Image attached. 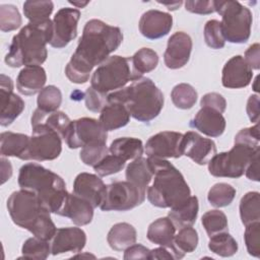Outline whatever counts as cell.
<instances>
[{
	"instance_id": "obj_1",
	"label": "cell",
	"mask_w": 260,
	"mask_h": 260,
	"mask_svg": "<svg viewBox=\"0 0 260 260\" xmlns=\"http://www.w3.org/2000/svg\"><path fill=\"white\" fill-rule=\"evenodd\" d=\"M123 41V34L117 26L100 19L88 20L77 48L65 67L67 78L77 84L88 81L94 66L101 65L116 51Z\"/></svg>"
},
{
	"instance_id": "obj_2",
	"label": "cell",
	"mask_w": 260,
	"mask_h": 260,
	"mask_svg": "<svg viewBox=\"0 0 260 260\" xmlns=\"http://www.w3.org/2000/svg\"><path fill=\"white\" fill-rule=\"evenodd\" d=\"M53 35V22L47 19L41 22H28L12 38L5 63L13 68L42 65L47 57V44Z\"/></svg>"
},
{
	"instance_id": "obj_3",
	"label": "cell",
	"mask_w": 260,
	"mask_h": 260,
	"mask_svg": "<svg viewBox=\"0 0 260 260\" xmlns=\"http://www.w3.org/2000/svg\"><path fill=\"white\" fill-rule=\"evenodd\" d=\"M153 182L146 190L148 201L159 208H173L191 196L189 185L181 172L169 160L148 156Z\"/></svg>"
},
{
	"instance_id": "obj_4",
	"label": "cell",
	"mask_w": 260,
	"mask_h": 260,
	"mask_svg": "<svg viewBox=\"0 0 260 260\" xmlns=\"http://www.w3.org/2000/svg\"><path fill=\"white\" fill-rule=\"evenodd\" d=\"M7 209L16 225L42 240L53 239L57 228L51 218V212L35 193L24 189L14 191L7 200Z\"/></svg>"
},
{
	"instance_id": "obj_5",
	"label": "cell",
	"mask_w": 260,
	"mask_h": 260,
	"mask_svg": "<svg viewBox=\"0 0 260 260\" xmlns=\"http://www.w3.org/2000/svg\"><path fill=\"white\" fill-rule=\"evenodd\" d=\"M108 102H118L135 120L149 122L159 115L165 99L161 90L150 78L141 76L130 85L109 93Z\"/></svg>"
},
{
	"instance_id": "obj_6",
	"label": "cell",
	"mask_w": 260,
	"mask_h": 260,
	"mask_svg": "<svg viewBox=\"0 0 260 260\" xmlns=\"http://www.w3.org/2000/svg\"><path fill=\"white\" fill-rule=\"evenodd\" d=\"M20 189L35 193L51 213H58L67 195L64 180L43 166L35 162L23 165L18 173Z\"/></svg>"
},
{
	"instance_id": "obj_7",
	"label": "cell",
	"mask_w": 260,
	"mask_h": 260,
	"mask_svg": "<svg viewBox=\"0 0 260 260\" xmlns=\"http://www.w3.org/2000/svg\"><path fill=\"white\" fill-rule=\"evenodd\" d=\"M140 77L133 67L131 57L114 55L106 59L94 70L90 78V86L100 92L109 94Z\"/></svg>"
},
{
	"instance_id": "obj_8",
	"label": "cell",
	"mask_w": 260,
	"mask_h": 260,
	"mask_svg": "<svg viewBox=\"0 0 260 260\" xmlns=\"http://www.w3.org/2000/svg\"><path fill=\"white\" fill-rule=\"evenodd\" d=\"M215 11L221 16V31L224 41L233 44L246 43L251 35L253 15L239 1H214Z\"/></svg>"
},
{
	"instance_id": "obj_9",
	"label": "cell",
	"mask_w": 260,
	"mask_h": 260,
	"mask_svg": "<svg viewBox=\"0 0 260 260\" xmlns=\"http://www.w3.org/2000/svg\"><path fill=\"white\" fill-rule=\"evenodd\" d=\"M260 149L243 143H235L229 151L215 153L208 161V172L214 177L240 178L254 152Z\"/></svg>"
},
{
	"instance_id": "obj_10",
	"label": "cell",
	"mask_w": 260,
	"mask_h": 260,
	"mask_svg": "<svg viewBox=\"0 0 260 260\" xmlns=\"http://www.w3.org/2000/svg\"><path fill=\"white\" fill-rule=\"evenodd\" d=\"M146 191L129 181H116L106 187L104 199L100 205L103 211H127L145 200Z\"/></svg>"
},
{
	"instance_id": "obj_11",
	"label": "cell",
	"mask_w": 260,
	"mask_h": 260,
	"mask_svg": "<svg viewBox=\"0 0 260 260\" xmlns=\"http://www.w3.org/2000/svg\"><path fill=\"white\" fill-rule=\"evenodd\" d=\"M28 146L21 156L23 160H53L62 151V138L54 130L44 125L32 126Z\"/></svg>"
},
{
	"instance_id": "obj_12",
	"label": "cell",
	"mask_w": 260,
	"mask_h": 260,
	"mask_svg": "<svg viewBox=\"0 0 260 260\" xmlns=\"http://www.w3.org/2000/svg\"><path fill=\"white\" fill-rule=\"evenodd\" d=\"M107 132L100 121L84 117L71 122L65 141L69 148H79L91 141L107 142Z\"/></svg>"
},
{
	"instance_id": "obj_13",
	"label": "cell",
	"mask_w": 260,
	"mask_h": 260,
	"mask_svg": "<svg viewBox=\"0 0 260 260\" xmlns=\"http://www.w3.org/2000/svg\"><path fill=\"white\" fill-rule=\"evenodd\" d=\"M80 11L76 8L64 7L55 14L53 22V35L50 45L61 49L66 47L77 36V23Z\"/></svg>"
},
{
	"instance_id": "obj_14",
	"label": "cell",
	"mask_w": 260,
	"mask_h": 260,
	"mask_svg": "<svg viewBox=\"0 0 260 260\" xmlns=\"http://www.w3.org/2000/svg\"><path fill=\"white\" fill-rule=\"evenodd\" d=\"M148 156L178 158L183 155V134L176 131H162L152 135L145 144Z\"/></svg>"
},
{
	"instance_id": "obj_15",
	"label": "cell",
	"mask_w": 260,
	"mask_h": 260,
	"mask_svg": "<svg viewBox=\"0 0 260 260\" xmlns=\"http://www.w3.org/2000/svg\"><path fill=\"white\" fill-rule=\"evenodd\" d=\"M0 98L1 114L0 124L9 126L24 110L23 100L13 92V81L5 74L0 75Z\"/></svg>"
},
{
	"instance_id": "obj_16",
	"label": "cell",
	"mask_w": 260,
	"mask_h": 260,
	"mask_svg": "<svg viewBox=\"0 0 260 260\" xmlns=\"http://www.w3.org/2000/svg\"><path fill=\"white\" fill-rule=\"evenodd\" d=\"M192 39L184 31L173 34L167 44V49L164 54V62L170 69H179L185 66L191 55Z\"/></svg>"
},
{
	"instance_id": "obj_17",
	"label": "cell",
	"mask_w": 260,
	"mask_h": 260,
	"mask_svg": "<svg viewBox=\"0 0 260 260\" xmlns=\"http://www.w3.org/2000/svg\"><path fill=\"white\" fill-rule=\"evenodd\" d=\"M216 153L213 140L205 138L194 131L183 134V155L188 156L198 165H206Z\"/></svg>"
},
{
	"instance_id": "obj_18",
	"label": "cell",
	"mask_w": 260,
	"mask_h": 260,
	"mask_svg": "<svg viewBox=\"0 0 260 260\" xmlns=\"http://www.w3.org/2000/svg\"><path fill=\"white\" fill-rule=\"evenodd\" d=\"M173 26V16L170 13L150 9L144 12L138 23L139 31L149 40H156L167 36Z\"/></svg>"
},
{
	"instance_id": "obj_19",
	"label": "cell",
	"mask_w": 260,
	"mask_h": 260,
	"mask_svg": "<svg viewBox=\"0 0 260 260\" xmlns=\"http://www.w3.org/2000/svg\"><path fill=\"white\" fill-rule=\"evenodd\" d=\"M252 78L253 70L241 55L232 57L222 68L221 83L226 88L246 87Z\"/></svg>"
},
{
	"instance_id": "obj_20",
	"label": "cell",
	"mask_w": 260,
	"mask_h": 260,
	"mask_svg": "<svg viewBox=\"0 0 260 260\" xmlns=\"http://www.w3.org/2000/svg\"><path fill=\"white\" fill-rule=\"evenodd\" d=\"M106 187L99 175L80 173L73 182V193L87 200L95 208L101 205L104 199Z\"/></svg>"
},
{
	"instance_id": "obj_21",
	"label": "cell",
	"mask_w": 260,
	"mask_h": 260,
	"mask_svg": "<svg viewBox=\"0 0 260 260\" xmlns=\"http://www.w3.org/2000/svg\"><path fill=\"white\" fill-rule=\"evenodd\" d=\"M86 244V235L80 228L57 229L51 243V253L59 255L66 252L79 253Z\"/></svg>"
},
{
	"instance_id": "obj_22",
	"label": "cell",
	"mask_w": 260,
	"mask_h": 260,
	"mask_svg": "<svg viewBox=\"0 0 260 260\" xmlns=\"http://www.w3.org/2000/svg\"><path fill=\"white\" fill-rule=\"evenodd\" d=\"M93 208L87 200L74 193H67L57 214L70 218L76 225H85L92 220Z\"/></svg>"
},
{
	"instance_id": "obj_23",
	"label": "cell",
	"mask_w": 260,
	"mask_h": 260,
	"mask_svg": "<svg viewBox=\"0 0 260 260\" xmlns=\"http://www.w3.org/2000/svg\"><path fill=\"white\" fill-rule=\"evenodd\" d=\"M190 125L206 136L219 137L225 130L226 122L221 113L211 108L202 107Z\"/></svg>"
},
{
	"instance_id": "obj_24",
	"label": "cell",
	"mask_w": 260,
	"mask_h": 260,
	"mask_svg": "<svg viewBox=\"0 0 260 260\" xmlns=\"http://www.w3.org/2000/svg\"><path fill=\"white\" fill-rule=\"evenodd\" d=\"M47 74L40 65L23 67L16 78V87L21 94L32 95L40 92L46 84Z\"/></svg>"
},
{
	"instance_id": "obj_25",
	"label": "cell",
	"mask_w": 260,
	"mask_h": 260,
	"mask_svg": "<svg viewBox=\"0 0 260 260\" xmlns=\"http://www.w3.org/2000/svg\"><path fill=\"white\" fill-rule=\"evenodd\" d=\"M176 235V226L172 220L167 217H159L152 221L147 229V239L158 246L169 249L176 259L174 238Z\"/></svg>"
},
{
	"instance_id": "obj_26",
	"label": "cell",
	"mask_w": 260,
	"mask_h": 260,
	"mask_svg": "<svg viewBox=\"0 0 260 260\" xmlns=\"http://www.w3.org/2000/svg\"><path fill=\"white\" fill-rule=\"evenodd\" d=\"M71 120L69 117L61 112V111H54V112H46L40 110L39 108L35 110L31 116V127L36 125H44L49 127L50 129L56 131L63 140L68 133V130L71 125Z\"/></svg>"
},
{
	"instance_id": "obj_27",
	"label": "cell",
	"mask_w": 260,
	"mask_h": 260,
	"mask_svg": "<svg viewBox=\"0 0 260 260\" xmlns=\"http://www.w3.org/2000/svg\"><path fill=\"white\" fill-rule=\"evenodd\" d=\"M127 109L118 102H108L100 114V123L106 131H113L126 126L130 121Z\"/></svg>"
},
{
	"instance_id": "obj_28",
	"label": "cell",
	"mask_w": 260,
	"mask_h": 260,
	"mask_svg": "<svg viewBox=\"0 0 260 260\" xmlns=\"http://www.w3.org/2000/svg\"><path fill=\"white\" fill-rule=\"evenodd\" d=\"M198 210V198L196 196H190L182 204L171 208L168 217L172 220L176 229L192 226L196 221Z\"/></svg>"
},
{
	"instance_id": "obj_29",
	"label": "cell",
	"mask_w": 260,
	"mask_h": 260,
	"mask_svg": "<svg viewBox=\"0 0 260 260\" xmlns=\"http://www.w3.org/2000/svg\"><path fill=\"white\" fill-rule=\"evenodd\" d=\"M136 230L128 222L114 224L107 236L109 246L115 251H125L128 247L136 243Z\"/></svg>"
},
{
	"instance_id": "obj_30",
	"label": "cell",
	"mask_w": 260,
	"mask_h": 260,
	"mask_svg": "<svg viewBox=\"0 0 260 260\" xmlns=\"http://www.w3.org/2000/svg\"><path fill=\"white\" fill-rule=\"evenodd\" d=\"M30 137L22 133L2 132L0 135L1 156H15L21 158L25 152Z\"/></svg>"
},
{
	"instance_id": "obj_31",
	"label": "cell",
	"mask_w": 260,
	"mask_h": 260,
	"mask_svg": "<svg viewBox=\"0 0 260 260\" xmlns=\"http://www.w3.org/2000/svg\"><path fill=\"white\" fill-rule=\"evenodd\" d=\"M125 176L127 181L133 183L142 190H147L153 175L149 168L147 158L142 156L133 159L126 168Z\"/></svg>"
},
{
	"instance_id": "obj_32",
	"label": "cell",
	"mask_w": 260,
	"mask_h": 260,
	"mask_svg": "<svg viewBox=\"0 0 260 260\" xmlns=\"http://www.w3.org/2000/svg\"><path fill=\"white\" fill-rule=\"evenodd\" d=\"M143 151L144 149L142 141L135 137L117 138L111 143L109 147L110 153L120 156L125 161L142 156Z\"/></svg>"
},
{
	"instance_id": "obj_33",
	"label": "cell",
	"mask_w": 260,
	"mask_h": 260,
	"mask_svg": "<svg viewBox=\"0 0 260 260\" xmlns=\"http://www.w3.org/2000/svg\"><path fill=\"white\" fill-rule=\"evenodd\" d=\"M240 217L246 226L250 223L260 221V195L258 192L246 193L240 201Z\"/></svg>"
},
{
	"instance_id": "obj_34",
	"label": "cell",
	"mask_w": 260,
	"mask_h": 260,
	"mask_svg": "<svg viewBox=\"0 0 260 260\" xmlns=\"http://www.w3.org/2000/svg\"><path fill=\"white\" fill-rule=\"evenodd\" d=\"M198 234L192 226H185L180 229L179 233L175 235L174 246L176 259H181L186 253H191L195 251L198 245Z\"/></svg>"
},
{
	"instance_id": "obj_35",
	"label": "cell",
	"mask_w": 260,
	"mask_h": 260,
	"mask_svg": "<svg viewBox=\"0 0 260 260\" xmlns=\"http://www.w3.org/2000/svg\"><path fill=\"white\" fill-rule=\"evenodd\" d=\"M209 250L221 257H231L238 252V243L228 232L211 236L208 242Z\"/></svg>"
},
{
	"instance_id": "obj_36",
	"label": "cell",
	"mask_w": 260,
	"mask_h": 260,
	"mask_svg": "<svg viewBox=\"0 0 260 260\" xmlns=\"http://www.w3.org/2000/svg\"><path fill=\"white\" fill-rule=\"evenodd\" d=\"M171 98L173 104L178 109L189 110L197 102V91L188 83H179L172 89Z\"/></svg>"
},
{
	"instance_id": "obj_37",
	"label": "cell",
	"mask_w": 260,
	"mask_h": 260,
	"mask_svg": "<svg viewBox=\"0 0 260 260\" xmlns=\"http://www.w3.org/2000/svg\"><path fill=\"white\" fill-rule=\"evenodd\" d=\"M131 60L135 71L140 76L154 70L158 64V56L156 52L150 48L139 49L131 57Z\"/></svg>"
},
{
	"instance_id": "obj_38",
	"label": "cell",
	"mask_w": 260,
	"mask_h": 260,
	"mask_svg": "<svg viewBox=\"0 0 260 260\" xmlns=\"http://www.w3.org/2000/svg\"><path fill=\"white\" fill-rule=\"evenodd\" d=\"M53 9L52 1H25L23 3V13L29 22H41L50 19Z\"/></svg>"
},
{
	"instance_id": "obj_39",
	"label": "cell",
	"mask_w": 260,
	"mask_h": 260,
	"mask_svg": "<svg viewBox=\"0 0 260 260\" xmlns=\"http://www.w3.org/2000/svg\"><path fill=\"white\" fill-rule=\"evenodd\" d=\"M236 193L237 191L232 185L228 183H217L209 189L207 200L214 207H224L233 202Z\"/></svg>"
},
{
	"instance_id": "obj_40",
	"label": "cell",
	"mask_w": 260,
	"mask_h": 260,
	"mask_svg": "<svg viewBox=\"0 0 260 260\" xmlns=\"http://www.w3.org/2000/svg\"><path fill=\"white\" fill-rule=\"evenodd\" d=\"M201 222L209 238L216 234L228 232V218L221 210L212 209L206 211L201 217Z\"/></svg>"
},
{
	"instance_id": "obj_41",
	"label": "cell",
	"mask_w": 260,
	"mask_h": 260,
	"mask_svg": "<svg viewBox=\"0 0 260 260\" xmlns=\"http://www.w3.org/2000/svg\"><path fill=\"white\" fill-rule=\"evenodd\" d=\"M21 253L23 258L45 260L51 253V245L49 244V241L34 236L23 243Z\"/></svg>"
},
{
	"instance_id": "obj_42",
	"label": "cell",
	"mask_w": 260,
	"mask_h": 260,
	"mask_svg": "<svg viewBox=\"0 0 260 260\" xmlns=\"http://www.w3.org/2000/svg\"><path fill=\"white\" fill-rule=\"evenodd\" d=\"M62 103L61 90L55 85L45 86L38 94L37 104L40 110L46 112L58 111Z\"/></svg>"
},
{
	"instance_id": "obj_43",
	"label": "cell",
	"mask_w": 260,
	"mask_h": 260,
	"mask_svg": "<svg viewBox=\"0 0 260 260\" xmlns=\"http://www.w3.org/2000/svg\"><path fill=\"white\" fill-rule=\"evenodd\" d=\"M108 153H109V149L106 145V142L91 141L81 148L79 156L84 165L94 167Z\"/></svg>"
},
{
	"instance_id": "obj_44",
	"label": "cell",
	"mask_w": 260,
	"mask_h": 260,
	"mask_svg": "<svg viewBox=\"0 0 260 260\" xmlns=\"http://www.w3.org/2000/svg\"><path fill=\"white\" fill-rule=\"evenodd\" d=\"M22 23L18 9L12 4L0 5V29L4 32L15 30Z\"/></svg>"
},
{
	"instance_id": "obj_45",
	"label": "cell",
	"mask_w": 260,
	"mask_h": 260,
	"mask_svg": "<svg viewBox=\"0 0 260 260\" xmlns=\"http://www.w3.org/2000/svg\"><path fill=\"white\" fill-rule=\"evenodd\" d=\"M203 36L204 41L209 48L217 50L224 47L225 41L222 36L220 21L216 19L208 20L204 25Z\"/></svg>"
},
{
	"instance_id": "obj_46",
	"label": "cell",
	"mask_w": 260,
	"mask_h": 260,
	"mask_svg": "<svg viewBox=\"0 0 260 260\" xmlns=\"http://www.w3.org/2000/svg\"><path fill=\"white\" fill-rule=\"evenodd\" d=\"M126 161L115 154H107L98 165L93 167V170L100 177L110 176L119 173L124 169Z\"/></svg>"
},
{
	"instance_id": "obj_47",
	"label": "cell",
	"mask_w": 260,
	"mask_h": 260,
	"mask_svg": "<svg viewBox=\"0 0 260 260\" xmlns=\"http://www.w3.org/2000/svg\"><path fill=\"white\" fill-rule=\"evenodd\" d=\"M244 240L247 251L250 255L260 257V221L246 225Z\"/></svg>"
},
{
	"instance_id": "obj_48",
	"label": "cell",
	"mask_w": 260,
	"mask_h": 260,
	"mask_svg": "<svg viewBox=\"0 0 260 260\" xmlns=\"http://www.w3.org/2000/svg\"><path fill=\"white\" fill-rule=\"evenodd\" d=\"M84 101L87 110L91 112H101L108 104V94L100 92L90 86L84 93Z\"/></svg>"
},
{
	"instance_id": "obj_49",
	"label": "cell",
	"mask_w": 260,
	"mask_h": 260,
	"mask_svg": "<svg viewBox=\"0 0 260 260\" xmlns=\"http://www.w3.org/2000/svg\"><path fill=\"white\" fill-rule=\"evenodd\" d=\"M260 135H259V125L256 123L252 127L244 128L240 130L235 136V143H243L250 145L252 147H259Z\"/></svg>"
},
{
	"instance_id": "obj_50",
	"label": "cell",
	"mask_w": 260,
	"mask_h": 260,
	"mask_svg": "<svg viewBox=\"0 0 260 260\" xmlns=\"http://www.w3.org/2000/svg\"><path fill=\"white\" fill-rule=\"evenodd\" d=\"M200 106H201V108L202 107L211 108V109L216 110L217 112L222 114L225 111L226 102H225V99L221 94H219L217 92H208L201 98Z\"/></svg>"
},
{
	"instance_id": "obj_51",
	"label": "cell",
	"mask_w": 260,
	"mask_h": 260,
	"mask_svg": "<svg viewBox=\"0 0 260 260\" xmlns=\"http://www.w3.org/2000/svg\"><path fill=\"white\" fill-rule=\"evenodd\" d=\"M185 8L187 11L195 14H210L215 11L214 1L189 0L185 2Z\"/></svg>"
},
{
	"instance_id": "obj_52",
	"label": "cell",
	"mask_w": 260,
	"mask_h": 260,
	"mask_svg": "<svg viewBox=\"0 0 260 260\" xmlns=\"http://www.w3.org/2000/svg\"><path fill=\"white\" fill-rule=\"evenodd\" d=\"M150 250L143 245L140 244H133L130 247H128L124 252V259L130 260V259H149Z\"/></svg>"
},
{
	"instance_id": "obj_53",
	"label": "cell",
	"mask_w": 260,
	"mask_h": 260,
	"mask_svg": "<svg viewBox=\"0 0 260 260\" xmlns=\"http://www.w3.org/2000/svg\"><path fill=\"white\" fill-rule=\"evenodd\" d=\"M244 59L248 63V65L255 70H259L260 68V46L258 43L251 45L245 52Z\"/></svg>"
},
{
	"instance_id": "obj_54",
	"label": "cell",
	"mask_w": 260,
	"mask_h": 260,
	"mask_svg": "<svg viewBox=\"0 0 260 260\" xmlns=\"http://www.w3.org/2000/svg\"><path fill=\"white\" fill-rule=\"evenodd\" d=\"M259 153H260V149H257L254 154L252 155L250 161L248 162L246 170H245V174L246 177L249 180L255 181V182H259L260 178H259Z\"/></svg>"
},
{
	"instance_id": "obj_55",
	"label": "cell",
	"mask_w": 260,
	"mask_h": 260,
	"mask_svg": "<svg viewBox=\"0 0 260 260\" xmlns=\"http://www.w3.org/2000/svg\"><path fill=\"white\" fill-rule=\"evenodd\" d=\"M246 111L248 117L252 123H258L259 121V96L258 94H252L247 102Z\"/></svg>"
},
{
	"instance_id": "obj_56",
	"label": "cell",
	"mask_w": 260,
	"mask_h": 260,
	"mask_svg": "<svg viewBox=\"0 0 260 260\" xmlns=\"http://www.w3.org/2000/svg\"><path fill=\"white\" fill-rule=\"evenodd\" d=\"M149 259H175V257L169 249L160 246L158 248L150 250Z\"/></svg>"
},
{
	"instance_id": "obj_57",
	"label": "cell",
	"mask_w": 260,
	"mask_h": 260,
	"mask_svg": "<svg viewBox=\"0 0 260 260\" xmlns=\"http://www.w3.org/2000/svg\"><path fill=\"white\" fill-rule=\"evenodd\" d=\"M12 176V167L8 159L1 157V184H4Z\"/></svg>"
},
{
	"instance_id": "obj_58",
	"label": "cell",
	"mask_w": 260,
	"mask_h": 260,
	"mask_svg": "<svg viewBox=\"0 0 260 260\" xmlns=\"http://www.w3.org/2000/svg\"><path fill=\"white\" fill-rule=\"evenodd\" d=\"M159 3L162 4V5H165V6H167L169 10H176V9H178V8L181 6V4H182L183 2H182V1H179V2H174V3H161V2H159Z\"/></svg>"
},
{
	"instance_id": "obj_59",
	"label": "cell",
	"mask_w": 260,
	"mask_h": 260,
	"mask_svg": "<svg viewBox=\"0 0 260 260\" xmlns=\"http://www.w3.org/2000/svg\"><path fill=\"white\" fill-rule=\"evenodd\" d=\"M70 4H72L73 6H75L76 8H83L85 5L88 4V1H84V2H78V1H69Z\"/></svg>"
},
{
	"instance_id": "obj_60",
	"label": "cell",
	"mask_w": 260,
	"mask_h": 260,
	"mask_svg": "<svg viewBox=\"0 0 260 260\" xmlns=\"http://www.w3.org/2000/svg\"><path fill=\"white\" fill-rule=\"evenodd\" d=\"M257 83H258V77H256V79L254 80V86H253V89L255 91H258V87H257Z\"/></svg>"
}]
</instances>
